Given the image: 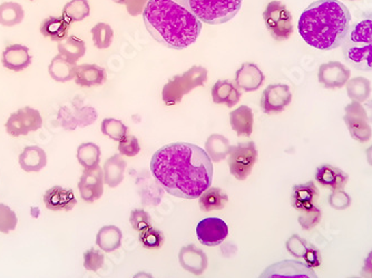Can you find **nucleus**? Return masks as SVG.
I'll use <instances>...</instances> for the list:
<instances>
[{
	"label": "nucleus",
	"instance_id": "50",
	"mask_svg": "<svg viewBox=\"0 0 372 278\" xmlns=\"http://www.w3.org/2000/svg\"><path fill=\"white\" fill-rule=\"evenodd\" d=\"M304 260L308 266L311 267V268H317L322 263L321 253L315 246L309 245V249L304 254Z\"/></svg>",
	"mask_w": 372,
	"mask_h": 278
},
{
	"label": "nucleus",
	"instance_id": "11",
	"mask_svg": "<svg viewBox=\"0 0 372 278\" xmlns=\"http://www.w3.org/2000/svg\"><path fill=\"white\" fill-rule=\"evenodd\" d=\"M258 278H318V276L306 263L287 260L272 264Z\"/></svg>",
	"mask_w": 372,
	"mask_h": 278
},
{
	"label": "nucleus",
	"instance_id": "27",
	"mask_svg": "<svg viewBox=\"0 0 372 278\" xmlns=\"http://www.w3.org/2000/svg\"><path fill=\"white\" fill-rule=\"evenodd\" d=\"M230 124L239 137H250L254 124L252 109L246 105L237 107L230 114Z\"/></svg>",
	"mask_w": 372,
	"mask_h": 278
},
{
	"label": "nucleus",
	"instance_id": "35",
	"mask_svg": "<svg viewBox=\"0 0 372 278\" xmlns=\"http://www.w3.org/2000/svg\"><path fill=\"white\" fill-rule=\"evenodd\" d=\"M347 94L351 102H364L371 95V83L362 76L350 78L347 83Z\"/></svg>",
	"mask_w": 372,
	"mask_h": 278
},
{
	"label": "nucleus",
	"instance_id": "42",
	"mask_svg": "<svg viewBox=\"0 0 372 278\" xmlns=\"http://www.w3.org/2000/svg\"><path fill=\"white\" fill-rule=\"evenodd\" d=\"M17 225L18 219L16 212L6 204L0 203V233L8 234L15 230Z\"/></svg>",
	"mask_w": 372,
	"mask_h": 278
},
{
	"label": "nucleus",
	"instance_id": "23",
	"mask_svg": "<svg viewBox=\"0 0 372 278\" xmlns=\"http://www.w3.org/2000/svg\"><path fill=\"white\" fill-rule=\"evenodd\" d=\"M74 81L76 85L88 88L102 86L107 81V74L104 67L98 66L96 64H83L77 65Z\"/></svg>",
	"mask_w": 372,
	"mask_h": 278
},
{
	"label": "nucleus",
	"instance_id": "20",
	"mask_svg": "<svg viewBox=\"0 0 372 278\" xmlns=\"http://www.w3.org/2000/svg\"><path fill=\"white\" fill-rule=\"evenodd\" d=\"M136 185L143 206L157 207L162 201L165 191L154 177L152 178L148 173H145L138 178Z\"/></svg>",
	"mask_w": 372,
	"mask_h": 278
},
{
	"label": "nucleus",
	"instance_id": "59",
	"mask_svg": "<svg viewBox=\"0 0 372 278\" xmlns=\"http://www.w3.org/2000/svg\"><path fill=\"white\" fill-rule=\"evenodd\" d=\"M30 1H34V0H30Z\"/></svg>",
	"mask_w": 372,
	"mask_h": 278
},
{
	"label": "nucleus",
	"instance_id": "9",
	"mask_svg": "<svg viewBox=\"0 0 372 278\" xmlns=\"http://www.w3.org/2000/svg\"><path fill=\"white\" fill-rule=\"evenodd\" d=\"M6 132L12 137L27 136L29 133L37 132L42 127V117L40 111L26 106L16 113H12L7 120Z\"/></svg>",
	"mask_w": 372,
	"mask_h": 278
},
{
	"label": "nucleus",
	"instance_id": "53",
	"mask_svg": "<svg viewBox=\"0 0 372 278\" xmlns=\"http://www.w3.org/2000/svg\"><path fill=\"white\" fill-rule=\"evenodd\" d=\"M360 274L362 278H372V251L364 258Z\"/></svg>",
	"mask_w": 372,
	"mask_h": 278
},
{
	"label": "nucleus",
	"instance_id": "34",
	"mask_svg": "<svg viewBox=\"0 0 372 278\" xmlns=\"http://www.w3.org/2000/svg\"><path fill=\"white\" fill-rule=\"evenodd\" d=\"M343 122L345 126L348 127L349 133L354 141H359L361 144H364L370 141L372 136V128L367 120L361 117L354 116V115L345 114Z\"/></svg>",
	"mask_w": 372,
	"mask_h": 278
},
{
	"label": "nucleus",
	"instance_id": "37",
	"mask_svg": "<svg viewBox=\"0 0 372 278\" xmlns=\"http://www.w3.org/2000/svg\"><path fill=\"white\" fill-rule=\"evenodd\" d=\"M90 14V6L88 0H70L64 6L63 17L69 24L79 23L88 18Z\"/></svg>",
	"mask_w": 372,
	"mask_h": 278
},
{
	"label": "nucleus",
	"instance_id": "36",
	"mask_svg": "<svg viewBox=\"0 0 372 278\" xmlns=\"http://www.w3.org/2000/svg\"><path fill=\"white\" fill-rule=\"evenodd\" d=\"M25 18V10L21 3H3L0 5V25L3 27H15Z\"/></svg>",
	"mask_w": 372,
	"mask_h": 278
},
{
	"label": "nucleus",
	"instance_id": "43",
	"mask_svg": "<svg viewBox=\"0 0 372 278\" xmlns=\"http://www.w3.org/2000/svg\"><path fill=\"white\" fill-rule=\"evenodd\" d=\"M322 210L319 208L318 205L311 207L309 210L300 212V216L297 219L299 225L304 230H310L315 228L321 221Z\"/></svg>",
	"mask_w": 372,
	"mask_h": 278
},
{
	"label": "nucleus",
	"instance_id": "49",
	"mask_svg": "<svg viewBox=\"0 0 372 278\" xmlns=\"http://www.w3.org/2000/svg\"><path fill=\"white\" fill-rule=\"evenodd\" d=\"M329 205L332 207L333 210H345L350 207L352 199L351 196L348 193L345 192L343 189L339 191H332L328 198Z\"/></svg>",
	"mask_w": 372,
	"mask_h": 278
},
{
	"label": "nucleus",
	"instance_id": "41",
	"mask_svg": "<svg viewBox=\"0 0 372 278\" xmlns=\"http://www.w3.org/2000/svg\"><path fill=\"white\" fill-rule=\"evenodd\" d=\"M138 240H140V242H141L142 246H143L144 249L154 251V249H161V247L164 245L165 237H164V234H163L162 230H157V228L150 227L148 230L140 233Z\"/></svg>",
	"mask_w": 372,
	"mask_h": 278
},
{
	"label": "nucleus",
	"instance_id": "52",
	"mask_svg": "<svg viewBox=\"0 0 372 278\" xmlns=\"http://www.w3.org/2000/svg\"><path fill=\"white\" fill-rule=\"evenodd\" d=\"M237 247L235 244L231 242H223L220 245V254L222 255L223 258H233L237 254Z\"/></svg>",
	"mask_w": 372,
	"mask_h": 278
},
{
	"label": "nucleus",
	"instance_id": "19",
	"mask_svg": "<svg viewBox=\"0 0 372 278\" xmlns=\"http://www.w3.org/2000/svg\"><path fill=\"white\" fill-rule=\"evenodd\" d=\"M33 56L27 46L12 44L7 46L1 54V64L5 68L12 72H23L31 65Z\"/></svg>",
	"mask_w": 372,
	"mask_h": 278
},
{
	"label": "nucleus",
	"instance_id": "38",
	"mask_svg": "<svg viewBox=\"0 0 372 278\" xmlns=\"http://www.w3.org/2000/svg\"><path fill=\"white\" fill-rule=\"evenodd\" d=\"M101 148L98 145L94 143H84L79 145L77 148V161L79 164L84 167V169H90V168L97 167L101 162Z\"/></svg>",
	"mask_w": 372,
	"mask_h": 278
},
{
	"label": "nucleus",
	"instance_id": "58",
	"mask_svg": "<svg viewBox=\"0 0 372 278\" xmlns=\"http://www.w3.org/2000/svg\"><path fill=\"white\" fill-rule=\"evenodd\" d=\"M349 1H354V0H349Z\"/></svg>",
	"mask_w": 372,
	"mask_h": 278
},
{
	"label": "nucleus",
	"instance_id": "28",
	"mask_svg": "<svg viewBox=\"0 0 372 278\" xmlns=\"http://www.w3.org/2000/svg\"><path fill=\"white\" fill-rule=\"evenodd\" d=\"M72 24L65 20L63 17H47L40 24V33L42 36L51 39V42H60L69 36V30Z\"/></svg>",
	"mask_w": 372,
	"mask_h": 278
},
{
	"label": "nucleus",
	"instance_id": "12",
	"mask_svg": "<svg viewBox=\"0 0 372 278\" xmlns=\"http://www.w3.org/2000/svg\"><path fill=\"white\" fill-rule=\"evenodd\" d=\"M228 235V227L226 221L216 217L203 219L196 226L198 242L209 247L221 245Z\"/></svg>",
	"mask_w": 372,
	"mask_h": 278
},
{
	"label": "nucleus",
	"instance_id": "10",
	"mask_svg": "<svg viewBox=\"0 0 372 278\" xmlns=\"http://www.w3.org/2000/svg\"><path fill=\"white\" fill-rule=\"evenodd\" d=\"M292 102L290 87L285 84H272L263 90L260 106L265 114L274 115L282 113Z\"/></svg>",
	"mask_w": 372,
	"mask_h": 278
},
{
	"label": "nucleus",
	"instance_id": "39",
	"mask_svg": "<svg viewBox=\"0 0 372 278\" xmlns=\"http://www.w3.org/2000/svg\"><path fill=\"white\" fill-rule=\"evenodd\" d=\"M92 37H93L94 46L97 49H107L111 47L113 38H114V30L106 24V23H98L95 25L92 30Z\"/></svg>",
	"mask_w": 372,
	"mask_h": 278
},
{
	"label": "nucleus",
	"instance_id": "57",
	"mask_svg": "<svg viewBox=\"0 0 372 278\" xmlns=\"http://www.w3.org/2000/svg\"><path fill=\"white\" fill-rule=\"evenodd\" d=\"M349 278H362V277H357V276H354V277H349Z\"/></svg>",
	"mask_w": 372,
	"mask_h": 278
},
{
	"label": "nucleus",
	"instance_id": "24",
	"mask_svg": "<svg viewBox=\"0 0 372 278\" xmlns=\"http://www.w3.org/2000/svg\"><path fill=\"white\" fill-rule=\"evenodd\" d=\"M241 97V90L233 81L228 79H220L212 88V99L217 105L224 104L228 108L235 107L240 102Z\"/></svg>",
	"mask_w": 372,
	"mask_h": 278
},
{
	"label": "nucleus",
	"instance_id": "32",
	"mask_svg": "<svg viewBox=\"0 0 372 278\" xmlns=\"http://www.w3.org/2000/svg\"><path fill=\"white\" fill-rule=\"evenodd\" d=\"M231 147L230 141L226 136L212 134L209 136L207 143H205V152L212 163H220L223 159L228 158Z\"/></svg>",
	"mask_w": 372,
	"mask_h": 278
},
{
	"label": "nucleus",
	"instance_id": "44",
	"mask_svg": "<svg viewBox=\"0 0 372 278\" xmlns=\"http://www.w3.org/2000/svg\"><path fill=\"white\" fill-rule=\"evenodd\" d=\"M345 114L361 117L368 123L372 124V99H368L364 102H350L345 107Z\"/></svg>",
	"mask_w": 372,
	"mask_h": 278
},
{
	"label": "nucleus",
	"instance_id": "46",
	"mask_svg": "<svg viewBox=\"0 0 372 278\" xmlns=\"http://www.w3.org/2000/svg\"><path fill=\"white\" fill-rule=\"evenodd\" d=\"M129 223L132 225L133 230H137L140 233L152 227V219L150 214L146 210H140V208L131 212Z\"/></svg>",
	"mask_w": 372,
	"mask_h": 278
},
{
	"label": "nucleus",
	"instance_id": "45",
	"mask_svg": "<svg viewBox=\"0 0 372 278\" xmlns=\"http://www.w3.org/2000/svg\"><path fill=\"white\" fill-rule=\"evenodd\" d=\"M285 249L294 258H304V254L309 249V242L297 234H293L285 242Z\"/></svg>",
	"mask_w": 372,
	"mask_h": 278
},
{
	"label": "nucleus",
	"instance_id": "51",
	"mask_svg": "<svg viewBox=\"0 0 372 278\" xmlns=\"http://www.w3.org/2000/svg\"><path fill=\"white\" fill-rule=\"evenodd\" d=\"M150 0H129L125 6H127V12L133 17L143 15L147 3Z\"/></svg>",
	"mask_w": 372,
	"mask_h": 278
},
{
	"label": "nucleus",
	"instance_id": "31",
	"mask_svg": "<svg viewBox=\"0 0 372 278\" xmlns=\"http://www.w3.org/2000/svg\"><path fill=\"white\" fill-rule=\"evenodd\" d=\"M228 201V194L219 187H210L198 197L200 210L204 212L222 210Z\"/></svg>",
	"mask_w": 372,
	"mask_h": 278
},
{
	"label": "nucleus",
	"instance_id": "2",
	"mask_svg": "<svg viewBox=\"0 0 372 278\" xmlns=\"http://www.w3.org/2000/svg\"><path fill=\"white\" fill-rule=\"evenodd\" d=\"M143 20L150 36L175 51L194 44L202 30V21L191 10L189 0H150Z\"/></svg>",
	"mask_w": 372,
	"mask_h": 278
},
{
	"label": "nucleus",
	"instance_id": "3",
	"mask_svg": "<svg viewBox=\"0 0 372 278\" xmlns=\"http://www.w3.org/2000/svg\"><path fill=\"white\" fill-rule=\"evenodd\" d=\"M352 16L338 0H318L301 14L299 33L313 48L332 51L341 47L351 26Z\"/></svg>",
	"mask_w": 372,
	"mask_h": 278
},
{
	"label": "nucleus",
	"instance_id": "5",
	"mask_svg": "<svg viewBox=\"0 0 372 278\" xmlns=\"http://www.w3.org/2000/svg\"><path fill=\"white\" fill-rule=\"evenodd\" d=\"M207 81V69L203 66H193L181 75L174 76L164 85L162 90L163 102L166 106H174L182 102L185 95L198 87L204 86Z\"/></svg>",
	"mask_w": 372,
	"mask_h": 278
},
{
	"label": "nucleus",
	"instance_id": "1",
	"mask_svg": "<svg viewBox=\"0 0 372 278\" xmlns=\"http://www.w3.org/2000/svg\"><path fill=\"white\" fill-rule=\"evenodd\" d=\"M150 173L168 194L183 199H196L211 187L213 163L201 147L174 143L154 154Z\"/></svg>",
	"mask_w": 372,
	"mask_h": 278
},
{
	"label": "nucleus",
	"instance_id": "16",
	"mask_svg": "<svg viewBox=\"0 0 372 278\" xmlns=\"http://www.w3.org/2000/svg\"><path fill=\"white\" fill-rule=\"evenodd\" d=\"M265 74L254 63L246 61L235 72V84L239 89L245 93L256 92L265 84Z\"/></svg>",
	"mask_w": 372,
	"mask_h": 278
},
{
	"label": "nucleus",
	"instance_id": "47",
	"mask_svg": "<svg viewBox=\"0 0 372 278\" xmlns=\"http://www.w3.org/2000/svg\"><path fill=\"white\" fill-rule=\"evenodd\" d=\"M104 260H105V258H104L103 251L90 249L84 253V267L86 270H90V272H97L102 268Z\"/></svg>",
	"mask_w": 372,
	"mask_h": 278
},
{
	"label": "nucleus",
	"instance_id": "6",
	"mask_svg": "<svg viewBox=\"0 0 372 278\" xmlns=\"http://www.w3.org/2000/svg\"><path fill=\"white\" fill-rule=\"evenodd\" d=\"M189 3L194 15L209 25L226 24L242 7V0H189Z\"/></svg>",
	"mask_w": 372,
	"mask_h": 278
},
{
	"label": "nucleus",
	"instance_id": "15",
	"mask_svg": "<svg viewBox=\"0 0 372 278\" xmlns=\"http://www.w3.org/2000/svg\"><path fill=\"white\" fill-rule=\"evenodd\" d=\"M60 125L66 130H75L77 127H86L95 123L97 120V111L95 108L85 106L76 108L75 111L63 107L58 115Z\"/></svg>",
	"mask_w": 372,
	"mask_h": 278
},
{
	"label": "nucleus",
	"instance_id": "54",
	"mask_svg": "<svg viewBox=\"0 0 372 278\" xmlns=\"http://www.w3.org/2000/svg\"><path fill=\"white\" fill-rule=\"evenodd\" d=\"M366 157H367V162H368V164L370 165L372 167V145L370 147H368L366 150Z\"/></svg>",
	"mask_w": 372,
	"mask_h": 278
},
{
	"label": "nucleus",
	"instance_id": "22",
	"mask_svg": "<svg viewBox=\"0 0 372 278\" xmlns=\"http://www.w3.org/2000/svg\"><path fill=\"white\" fill-rule=\"evenodd\" d=\"M319 189L315 182H310L293 186L291 193V205L297 212H304L317 205L319 198Z\"/></svg>",
	"mask_w": 372,
	"mask_h": 278
},
{
	"label": "nucleus",
	"instance_id": "48",
	"mask_svg": "<svg viewBox=\"0 0 372 278\" xmlns=\"http://www.w3.org/2000/svg\"><path fill=\"white\" fill-rule=\"evenodd\" d=\"M118 152L127 157H135L141 152V145L134 135L127 134V137L118 143Z\"/></svg>",
	"mask_w": 372,
	"mask_h": 278
},
{
	"label": "nucleus",
	"instance_id": "8",
	"mask_svg": "<svg viewBox=\"0 0 372 278\" xmlns=\"http://www.w3.org/2000/svg\"><path fill=\"white\" fill-rule=\"evenodd\" d=\"M258 153L254 141L240 143L231 147L228 156L230 173L237 180L243 182L252 173L255 163L258 162Z\"/></svg>",
	"mask_w": 372,
	"mask_h": 278
},
{
	"label": "nucleus",
	"instance_id": "25",
	"mask_svg": "<svg viewBox=\"0 0 372 278\" xmlns=\"http://www.w3.org/2000/svg\"><path fill=\"white\" fill-rule=\"evenodd\" d=\"M19 165L26 173H38L47 165V154L38 146L25 147L19 155Z\"/></svg>",
	"mask_w": 372,
	"mask_h": 278
},
{
	"label": "nucleus",
	"instance_id": "18",
	"mask_svg": "<svg viewBox=\"0 0 372 278\" xmlns=\"http://www.w3.org/2000/svg\"><path fill=\"white\" fill-rule=\"evenodd\" d=\"M178 262L182 268L193 275L200 276L207 270V260L204 251L198 249L194 244L184 246L178 253Z\"/></svg>",
	"mask_w": 372,
	"mask_h": 278
},
{
	"label": "nucleus",
	"instance_id": "4",
	"mask_svg": "<svg viewBox=\"0 0 372 278\" xmlns=\"http://www.w3.org/2000/svg\"><path fill=\"white\" fill-rule=\"evenodd\" d=\"M345 61L362 72H372V12H361L341 45Z\"/></svg>",
	"mask_w": 372,
	"mask_h": 278
},
{
	"label": "nucleus",
	"instance_id": "13",
	"mask_svg": "<svg viewBox=\"0 0 372 278\" xmlns=\"http://www.w3.org/2000/svg\"><path fill=\"white\" fill-rule=\"evenodd\" d=\"M351 78V70L340 61H329L319 67L318 81L327 89H340Z\"/></svg>",
	"mask_w": 372,
	"mask_h": 278
},
{
	"label": "nucleus",
	"instance_id": "33",
	"mask_svg": "<svg viewBox=\"0 0 372 278\" xmlns=\"http://www.w3.org/2000/svg\"><path fill=\"white\" fill-rule=\"evenodd\" d=\"M58 54L66 58L68 61L77 65L81 58L86 54V45L84 40L76 36H68L58 44Z\"/></svg>",
	"mask_w": 372,
	"mask_h": 278
},
{
	"label": "nucleus",
	"instance_id": "14",
	"mask_svg": "<svg viewBox=\"0 0 372 278\" xmlns=\"http://www.w3.org/2000/svg\"><path fill=\"white\" fill-rule=\"evenodd\" d=\"M104 173L103 168L84 169L79 182V195L86 203H94L102 197L104 193Z\"/></svg>",
	"mask_w": 372,
	"mask_h": 278
},
{
	"label": "nucleus",
	"instance_id": "26",
	"mask_svg": "<svg viewBox=\"0 0 372 278\" xmlns=\"http://www.w3.org/2000/svg\"><path fill=\"white\" fill-rule=\"evenodd\" d=\"M127 163L120 154H115L106 161L103 166L104 182L108 187L115 189L122 184L125 176Z\"/></svg>",
	"mask_w": 372,
	"mask_h": 278
},
{
	"label": "nucleus",
	"instance_id": "56",
	"mask_svg": "<svg viewBox=\"0 0 372 278\" xmlns=\"http://www.w3.org/2000/svg\"><path fill=\"white\" fill-rule=\"evenodd\" d=\"M114 3H118V5H125L129 0H113Z\"/></svg>",
	"mask_w": 372,
	"mask_h": 278
},
{
	"label": "nucleus",
	"instance_id": "29",
	"mask_svg": "<svg viewBox=\"0 0 372 278\" xmlns=\"http://www.w3.org/2000/svg\"><path fill=\"white\" fill-rule=\"evenodd\" d=\"M122 240H123V233L118 226L114 225L104 226L97 233V246L101 251H106V253H113L120 249Z\"/></svg>",
	"mask_w": 372,
	"mask_h": 278
},
{
	"label": "nucleus",
	"instance_id": "40",
	"mask_svg": "<svg viewBox=\"0 0 372 278\" xmlns=\"http://www.w3.org/2000/svg\"><path fill=\"white\" fill-rule=\"evenodd\" d=\"M101 130L105 136L118 143L129 134V127L123 122L114 118H106L103 120Z\"/></svg>",
	"mask_w": 372,
	"mask_h": 278
},
{
	"label": "nucleus",
	"instance_id": "7",
	"mask_svg": "<svg viewBox=\"0 0 372 278\" xmlns=\"http://www.w3.org/2000/svg\"><path fill=\"white\" fill-rule=\"evenodd\" d=\"M262 17L267 31L276 42H285L293 35L291 12L282 1L274 0L267 3Z\"/></svg>",
	"mask_w": 372,
	"mask_h": 278
},
{
	"label": "nucleus",
	"instance_id": "21",
	"mask_svg": "<svg viewBox=\"0 0 372 278\" xmlns=\"http://www.w3.org/2000/svg\"><path fill=\"white\" fill-rule=\"evenodd\" d=\"M315 180L323 186L329 187L331 191L345 189L349 182V175L333 165L324 164L319 166L315 171Z\"/></svg>",
	"mask_w": 372,
	"mask_h": 278
},
{
	"label": "nucleus",
	"instance_id": "30",
	"mask_svg": "<svg viewBox=\"0 0 372 278\" xmlns=\"http://www.w3.org/2000/svg\"><path fill=\"white\" fill-rule=\"evenodd\" d=\"M77 65L64 58L62 55H56L49 66V74L57 83H67L74 81L76 75Z\"/></svg>",
	"mask_w": 372,
	"mask_h": 278
},
{
	"label": "nucleus",
	"instance_id": "17",
	"mask_svg": "<svg viewBox=\"0 0 372 278\" xmlns=\"http://www.w3.org/2000/svg\"><path fill=\"white\" fill-rule=\"evenodd\" d=\"M42 201L46 208L53 212H70L77 205L72 189H64L62 186H54L47 189Z\"/></svg>",
	"mask_w": 372,
	"mask_h": 278
},
{
	"label": "nucleus",
	"instance_id": "55",
	"mask_svg": "<svg viewBox=\"0 0 372 278\" xmlns=\"http://www.w3.org/2000/svg\"><path fill=\"white\" fill-rule=\"evenodd\" d=\"M133 278H154V276L150 274V273L140 272Z\"/></svg>",
	"mask_w": 372,
	"mask_h": 278
}]
</instances>
